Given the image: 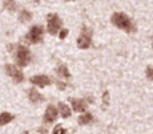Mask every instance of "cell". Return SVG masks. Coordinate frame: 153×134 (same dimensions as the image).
<instances>
[{"label": "cell", "mask_w": 153, "mask_h": 134, "mask_svg": "<svg viewBox=\"0 0 153 134\" xmlns=\"http://www.w3.org/2000/svg\"><path fill=\"white\" fill-rule=\"evenodd\" d=\"M112 23H113L116 27L121 28L126 32H132L133 31V24H132L131 19L125 15V13H121V12H117V13H113L112 16Z\"/></svg>", "instance_id": "6da1fadb"}, {"label": "cell", "mask_w": 153, "mask_h": 134, "mask_svg": "<svg viewBox=\"0 0 153 134\" xmlns=\"http://www.w3.org/2000/svg\"><path fill=\"white\" fill-rule=\"evenodd\" d=\"M61 28V20L57 16V13L48 15V32L51 35H56Z\"/></svg>", "instance_id": "7a4b0ae2"}, {"label": "cell", "mask_w": 153, "mask_h": 134, "mask_svg": "<svg viewBox=\"0 0 153 134\" xmlns=\"http://www.w3.org/2000/svg\"><path fill=\"white\" fill-rule=\"evenodd\" d=\"M16 60L17 64L20 66H25L28 65L29 60H31V54H29V51L24 46H19L16 51Z\"/></svg>", "instance_id": "3957f363"}, {"label": "cell", "mask_w": 153, "mask_h": 134, "mask_svg": "<svg viewBox=\"0 0 153 134\" xmlns=\"http://www.w3.org/2000/svg\"><path fill=\"white\" fill-rule=\"evenodd\" d=\"M28 39L31 43H40L43 39V28L40 25H33L28 33Z\"/></svg>", "instance_id": "277c9868"}, {"label": "cell", "mask_w": 153, "mask_h": 134, "mask_svg": "<svg viewBox=\"0 0 153 134\" xmlns=\"http://www.w3.org/2000/svg\"><path fill=\"white\" fill-rule=\"evenodd\" d=\"M5 69H7V73L15 80V82H22V81L24 80V76H23V73L15 65H7V66H5Z\"/></svg>", "instance_id": "5b68a950"}, {"label": "cell", "mask_w": 153, "mask_h": 134, "mask_svg": "<svg viewBox=\"0 0 153 134\" xmlns=\"http://www.w3.org/2000/svg\"><path fill=\"white\" fill-rule=\"evenodd\" d=\"M56 118H57V109H56L55 106H52V105H49L45 110V114H44V122L51 124Z\"/></svg>", "instance_id": "8992f818"}, {"label": "cell", "mask_w": 153, "mask_h": 134, "mask_svg": "<svg viewBox=\"0 0 153 134\" xmlns=\"http://www.w3.org/2000/svg\"><path fill=\"white\" fill-rule=\"evenodd\" d=\"M49 77H47V76H33V77H31V82L35 84V85L40 86V88H44V86H47L49 84Z\"/></svg>", "instance_id": "52a82bcc"}, {"label": "cell", "mask_w": 153, "mask_h": 134, "mask_svg": "<svg viewBox=\"0 0 153 134\" xmlns=\"http://www.w3.org/2000/svg\"><path fill=\"white\" fill-rule=\"evenodd\" d=\"M77 45H79V48H81V49H87L91 46V37L87 35V31L85 29L83 31V35L77 39Z\"/></svg>", "instance_id": "ba28073f"}, {"label": "cell", "mask_w": 153, "mask_h": 134, "mask_svg": "<svg viewBox=\"0 0 153 134\" xmlns=\"http://www.w3.org/2000/svg\"><path fill=\"white\" fill-rule=\"evenodd\" d=\"M71 102H72V107H73L75 112H85V109H87V104H85L83 100L73 98Z\"/></svg>", "instance_id": "9c48e42d"}, {"label": "cell", "mask_w": 153, "mask_h": 134, "mask_svg": "<svg viewBox=\"0 0 153 134\" xmlns=\"http://www.w3.org/2000/svg\"><path fill=\"white\" fill-rule=\"evenodd\" d=\"M28 94H29V100H31L33 104H37V102H40V101H43V100H44L43 96L40 94V93L37 92L36 89H31V90H29Z\"/></svg>", "instance_id": "30bf717a"}, {"label": "cell", "mask_w": 153, "mask_h": 134, "mask_svg": "<svg viewBox=\"0 0 153 134\" xmlns=\"http://www.w3.org/2000/svg\"><path fill=\"white\" fill-rule=\"evenodd\" d=\"M92 121H93V117H92V114H89V113H85V114L79 117V124L80 125H87Z\"/></svg>", "instance_id": "8fae6325"}, {"label": "cell", "mask_w": 153, "mask_h": 134, "mask_svg": "<svg viewBox=\"0 0 153 134\" xmlns=\"http://www.w3.org/2000/svg\"><path fill=\"white\" fill-rule=\"evenodd\" d=\"M13 119V116L10 113H1L0 114V125H7L8 122H11Z\"/></svg>", "instance_id": "7c38bea8"}, {"label": "cell", "mask_w": 153, "mask_h": 134, "mask_svg": "<svg viewBox=\"0 0 153 134\" xmlns=\"http://www.w3.org/2000/svg\"><path fill=\"white\" fill-rule=\"evenodd\" d=\"M59 107H60V113H61V116H63L64 118H68L71 116V110H69V107L67 106L65 104L60 102V104H59Z\"/></svg>", "instance_id": "4fadbf2b"}, {"label": "cell", "mask_w": 153, "mask_h": 134, "mask_svg": "<svg viewBox=\"0 0 153 134\" xmlns=\"http://www.w3.org/2000/svg\"><path fill=\"white\" fill-rule=\"evenodd\" d=\"M57 73L60 74V76H63V77H65V78H69L71 77V74H69V72H68V68H67L65 65H61L60 68L57 69Z\"/></svg>", "instance_id": "5bb4252c"}, {"label": "cell", "mask_w": 153, "mask_h": 134, "mask_svg": "<svg viewBox=\"0 0 153 134\" xmlns=\"http://www.w3.org/2000/svg\"><path fill=\"white\" fill-rule=\"evenodd\" d=\"M19 19L22 20L23 23H24V21H29V20H31V13H29L28 11H22V13H20Z\"/></svg>", "instance_id": "9a60e30c"}, {"label": "cell", "mask_w": 153, "mask_h": 134, "mask_svg": "<svg viewBox=\"0 0 153 134\" xmlns=\"http://www.w3.org/2000/svg\"><path fill=\"white\" fill-rule=\"evenodd\" d=\"M67 130L64 129L63 126H60V125H57V126L53 129V134H65Z\"/></svg>", "instance_id": "2e32d148"}, {"label": "cell", "mask_w": 153, "mask_h": 134, "mask_svg": "<svg viewBox=\"0 0 153 134\" xmlns=\"http://www.w3.org/2000/svg\"><path fill=\"white\" fill-rule=\"evenodd\" d=\"M4 7H10L8 10L13 11V10H16V3H15V1H5L4 3Z\"/></svg>", "instance_id": "e0dca14e"}, {"label": "cell", "mask_w": 153, "mask_h": 134, "mask_svg": "<svg viewBox=\"0 0 153 134\" xmlns=\"http://www.w3.org/2000/svg\"><path fill=\"white\" fill-rule=\"evenodd\" d=\"M146 77L149 78V80H153V68H146Z\"/></svg>", "instance_id": "ac0fdd59"}, {"label": "cell", "mask_w": 153, "mask_h": 134, "mask_svg": "<svg viewBox=\"0 0 153 134\" xmlns=\"http://www.w3.org/2000/svg\"><path fill=\"white\" fill-rule=\"evenodd\" d=\"M68 35V29H64V31H61L60 32V39H64V37Z\"/></svg>", "instance_id": "d6986e66"}, {"label": "cell", "mask_w": 153, "mask_h": 134, "mask_svg": "<svg viewBox=\"0 0 153 134\" xmlns=\"http://www.w3.org/2000/svg\"><path fill=\"white\" fill-rule=\"evenodd\" d=\"M104 102H105V104H108V92H105V93H104Z\"/></svg>", "instance_id": "ffe728a7"}, {"label": "cell", "mask_w": 153, "mask_h": 134, "mask_svg": "<svg viewBox=\"0 0 153 134\" xmlns=\"http://www.w3.org/2000/svg\"><path fill=\"white\" fill-rule=\"evenodd\" d=\"M59 88H60V89H64V88H65V84H61V82H59Z\"/></svg>", "instance_id": "44dd1931"}]
</instances>
